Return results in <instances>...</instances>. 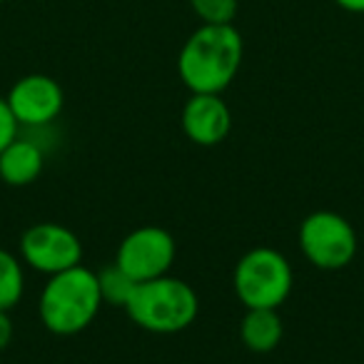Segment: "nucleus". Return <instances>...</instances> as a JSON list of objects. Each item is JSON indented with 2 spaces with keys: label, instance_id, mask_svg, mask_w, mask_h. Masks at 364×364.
I'll return each instance as SVG.
<instances>
[{
  "label": "nucleus",
  "instance_id": "obj_1",
  "mask_svg": "<svg viewBox=\"0 0 364 364\" xmlns=\"http://www.w3.org/2000/svg\"><path fill=\"white\" fill-rule=\"evenodd\" d=\"M245 58V41L235 23L203 26L185 41L177 55V75L190 92L223 95L237 77Z\"/></svg>",
  "mask_w": 364,
  "mask_h": 364
},
{
  "label": "nucleus",
  "instance_id": "obj_2",
  "mask_svg": "<svg viewBox=\"0 0 364 364\" xmlns=\"http://www.w3.org/2000/svg\"><path fill=\"white\" fill-rule=\"evenodd\" d=\"M100 309L102 294L97 287V272L82 264L48 277L38 302L43 327L58 337L80 334L90 327Z\"/></svg>",
  "mask_w": 364,
  "mask_h": 364
},
{
  "label": "nucleus",
  "instance_id": "obj_3",
  "mask_svg": "<svg viewBox=\"0 0 364 364\" xmlns=\"http://www.w3.org/2000/svg\"><path fill=\"white\" fill-rule=\"evenodd\" d=\"M125 312L140 329L152 334H177L198 319V292L172 274L137 282Z\"/></svg>",
  "mask_w": 364,
  "mask_h": 364
},
{
  "label": "nucleus",
  "instance_id": "obj_4",
  "mask_svg": "<svg viewBox=\"0 0 364 364\" xmlns=\"http://www.w3.org/2000/svg\"><path fill=\"white\" fill-rule=\"evenodd\" d=\"M292 264L274 247H252L235 264L232 287L247 309L282 307L292 292Z\"/></svg>",
  "mask_w": 364,
  "mask_h": 364
},
{
  "label": "nucleus",
  "instance_id": "obj_5",
  "mask_svg": "<svg viewBox=\"0 0 364 364\" xmlns=\"http://www.w3.org/2000/svg\"><path fill=\"white\" fill-rule=\"evenodd\" d=\"M299 247L317 269L337 272L357 255V232L339 213L317 210L299 225Z\"/></svg>",
  "mask_w": 364,
  "mask_h": 364
},
{
  "label": "nucleus",
  "instance_id": "obj_6",
  "mask_svg": "<svg viewBox=\"0 0 364 364\" xmlns=\"http://www.w3.org/2000/svg\"><path fill=\"white\" fill-rule=\"evenodd\" d=\"M21 255L31 269L53 277L82 264V242L65 225L38 223L23 232Z\"/></svg>",
  "mask_w": 364,
  "mask_h": 364
},
{
  "label": "nucleus",
  "instance_id": "obj_7",
  "mask_svg": "<svg viewBox=\"0 0 364 364\" xmlns=\"http://www.w3.org/2000/svg\"><path fill=\"white\" fill-rule=\"evenodd\" d=\"M175 255L177 247L172 235L157 225H145L122 237L112 262L120 264L135 282H147V279L170 274Z\"/></svg>",
  "mask_w": 364,
  "mask_h": 364
},
{
  "label": "nucleus",
  "instance_id": "obj_8",
  "mask_svg": "<svg viewBox=\"0 0 364 364\" xmlns=\"http://www.w3.org/2000/svg\"><path fill=\"white\" fill-rule=\"evenodd\" d=\"M21 127H50L65 107V92L60 82L43 73H31L13 82L6 95Z\"/></svg>",
  "mask_w": 364,
  "mask_h": 364
},
{
  "label": "nucleus",
  "instance_id": "obj_9",
  "mask_svg": "<svg viewBox=\"0 0 364 364\" xmlns=\"http://www.w3.org/2000/svg\"><path fill=\"white\" fill-rule=\"evenodd\" d=\"M182 132L200 147L220 145L232 130V112L220 92H193L182 107Z\"/></svg>",
  "mask_w": 364,
  "mask_h": 364
},
{
  "label": "nucleus",
  "instance_id": "obj_10",
  "mask_svg": "<svg viewBox=\"0 0 364 364\" xmlns=\"http://www.w3.org/2000/svg\"><path fill=\"white\" fill-rule=\"evenodd\" d=\"M43 165H46V152L41 142L18 135L0 152V180L11 188H26L41 177Z\"/></svg>",
  "mask_w": 364,
  "mask_h": 364
},
{
  "label": "nucleus",
  "instance_id": "obj_11",
  "mask_svg": "<svg viewBox=\"0 0 364 364\" xmlns=\"http://www.w3.org/2000/svg\"><path fill=\"white\" fill-rule=\"evenodd\" d=\"M284 324L277 309H247L240 322V339L255 354H267L282 342Z\"/></svg>",
  "mask_w": 364,
  "mask_h": 364
},
{
  "label": "nucleus",
  "instance_id": "obj_12",
  "mask_svg": "<svg viewBox=\"0 0 364 364\" xmlns=\"http://www.w3.org/2000/svg\"><path fill=\"white\" fill-rule=\"evenodd\" d=\"M23 289H26V272L21 259L0 247V309L11 312L21 302Z\"/></svg>",
  "mask_w": 364,
  "mask_h": 364
},
{
  "label": "nucleus",
  "instance_id": "obj_13",
  "mask_svg": "<svg viewBox=\"0 0 364 364\" xmlns=\"http://www.w3.org/2000/svg\"><path fill=\"white\" fill-rule=\"evenodd\" d=\"M97 287L102 294V304H112V307H125L130 302L132 292H135L137 282L120 267V264L110 262L97 272Z\"/></svg>",
  "mask_w": 364,
  "mask_h": 364
},
{
  "label": "nucleus",
  "instance_id": "obj_14",
  "mask_svg": "<svg viewBox=\"0 0 364 364\" xmlns=\"http://www.w3.org/2000/svg\"><path fill=\"white\" fill-rule=\"evenodd\" d=\"M193 13L208 26H230L237 18L240 0H190Z\"/></svg>",
  "mask_w": 364,
  "mask_h": 364
},
{
  "label": "nucleus",
  "instance_id": "obj_15",
  "mask_svg": "<svg viewBox=\"0 0 364 364\" xmlns=\"http://www.w3.org/2000/svg\"><path fill=\"white\" fill-rule=\"evenodd\" d=\"M18 135H21V125H18L8 100L6 97H0V152L6 150Z\"/></svg>",
  "mask_w": 364,
  "mask_h": 364
},
{
  "label": "nucleus",
  "instance_id": "obj_16",
  "mask_svg": "<svg viewBox=\"0 0 364 364\" xmlns=\"http://www.w3.org/2000/svg\"><path fill=\"white\" fill-rule=\"evenodd\" d=\"M11 339H13V322H11V317H8V312L0 309V352L11 344Z\"/></svg>",
  "mask_w": 364,
  "mask_h": 364
},
{
  "label": "nucleus",
  "instance_id": "obj_17",
  "mask_svg": "<svg viewBox=\"0 0 364 364\" xmlns=\"http://www.w3.org/2000/svg\"><path fill=\"white\" fill-rule=\"evenodd\" d=\"M334 3L347 13H357V16L364 13V0H334Z\"/></svg>",
  "mask_w": 364,
  "mask_h": 364
},
{
  "label": "nucleus",
  "instance_id": "obj_18",
  "mask_svg": "<svg viewBox=\"0 0 364 364\" xmlns=\"http://www.w3.org/2000/svg\"><path fill=\"white\" fill-rule=\"evenodd\" d=\"M0 3H8V0H0Z\"/></svg>",
  "mask_w": 364,
  "mask_h": 364
}]
</instances>
